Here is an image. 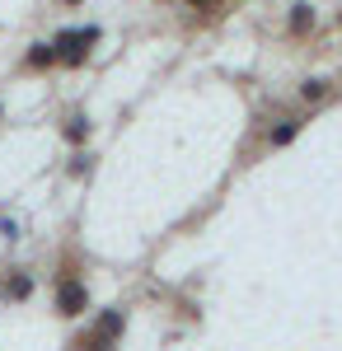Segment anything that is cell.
Listing matches in <instances>:
<instances>
[{
	"label": "cell",
	"mask_w": 342,
	"mask_h": 351,
	"mask_svg": "<svg viewBox=\"0 0 342 351\" xmlns=\"http://www.w3.org/2000/svg\"><path fill=\"white\" fill-rule=\"evenodd\" d=\"M99 43V28H66V33H56V61L61 66H84V56L89 47Z\"/></svg>",
	"instance_id": "cell-1"
},
{
	"label": "cell",
	"mask_w": 342,
	"mask_h": 351,
	"mask_svg": "<svg viewBox=\"0 0 342 351\" xmlns=\"http://www.w3.org/2000/svg\"><path fill=\"white\" fill-rule=\"evenodd\" d=\"M61 5H80V0H61Z\"/></svg>",
	"instance_id": "cell-11"
},
{
	"label": "cell",
	"mask_w": 342,
	"mask_h": 351,
	"mask_svg": "<svg viewBox=\"0 0 342 351\" xmlns=\"http://www.w3.org/2000/svg\"><path fill=\"white\" fill-rule=\"evenodd\" d=\"M192 5H197V10H207V5H216V0H192Z\"/></svg>",
	"instance_id": "cell-10"
},
{
	"label": "cell",
	"mask_w": 342,
	"mask_h": 351,
	"mask_svg": "<svg viewBox=\"0 0 342 351\" xmlns=\"http://www.w3.org/2000/svg\"><path fill=\"white\" fill-rule=\"evenodd\" d=\"M84 309H89V291H84V281H80V276L66 271V276H61V286H56V314H61V319H80Z\"/></svg>",
	"instance_id": "cell-3"
},
{
	"label": "cell",
	"mask_w": 342,
	"mask_h": 351,
	"mask_svg": "<svg viewBox=\"0 0 342 351\" xmlns=\"http://www.w3.org/2000/svg\"><path fill=\"white\" fill-rule=\"evenodd\" d=\"M66 141H71V145L89 141V122H84V117H71V122H66Z\"/></svg>",
	"instance_id": "cell-7"
},
{
	"label": "cell",
	"mask_w": 342,
	"mask_h": 351,
	"mask_svg": "<svg viewBox=\"0 0 342 351\" xmlns=\"http://www.w3.org/2000/svg\"><path fill=\"white\" fill-rule=\"evenodd\" d=\"M295 132H300V122H282V127L272 132V145H290V141H295Z\"/></svg>",
	"instance_id": "cell-9"
},
{
	"label": "cell",
	"mask_w": 342,
	"mask_h": 351,
	"mask_svg": "<svg viewBox=\"0 0 342 351\" xmlns=\"http://www.w3.org/2000/svg\"><path fill=\"white\" fill-rule=\"evenodd\" d=\"M315 28V10L310 5H290V33H310Z\"/></svg>",
	"instance_id": "cell-6"
},
{
	"label": "cell",
	"mask_w": 342,
	"mask_h": 351,
	"mask_svg": "<svg viewBox=\"0 0 342 351\" xmlns=\"http://www.w3.org/2000/svg\"><path fill=\"white\" fill-rule=\"evenodd\" d=\"M24 66L28 71H47V66H56V47L52 43H33L24 52Z\"/></svg>",
	"instance_id": "cell-4"
},
{
	"label": "cell",
	"mask_w": 342,
	"mask_h": 351,
	"mask_svg": "<svg viewBox=\"0 0 342 351\" xmlns=\"http://www.w3.org/2000/svg\"><path fill=\"white\" fill-rule=\"evenodd\" d=\"M5 295H10V300H28V295H33V276H28V271H14L10 286H5Z\"/></svg>",
	"instance_id": "cell-5"
},
{
	"label": "cell",
	"mask_w": 342,
	"mask_h": 351,
	"mask_svg": "<svg viewBox=\"0 0 342 351\" xmlns=\"http://www.w3.org/2000/svg\"><path fill=\"white\" fill-rule=\"evenodd\" d=\"M122 328H127V314H122V309H108V314H99V324L89 328V332L80 337L76 347H84V351H104V347H113V342L122 337Z\"/></svg>",
	"instance_id": "cell-2"
},
{
	"label": "cell",
	"mask_w": 342,
	"mask_h": 351,
	"mask_svg": "<svg viewBox=\"0 0 342 351\" xmlns=\"http://www.w3.org/2000/svg\"><path fill=\"white\" fill-rule=\"evenodd\" d=\"M323 94H328V84H323V80H305V84H300V99H305V104H315V99H323Z\"/></svg>",
	"instance_id": "cell-8"
}]
</instances>
